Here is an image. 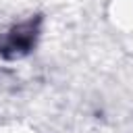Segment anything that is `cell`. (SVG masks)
Returning <instances> with one entry per match:
<instances>
[{
    "instance_id": "obj_1",
    "label": "cell",
    "mask_w": 133,
    "mask_h": 133,
    "mask_svg": "<svg viewBox=\"0 0 133 133\" xmlns=\"http://www.w3.org/2000/svg\"><path fill=\"white\" fill-rule=\"evenodd\" d=\"M37 27H39V19H35V21L31 19V21H25V23L12 27L10 33H6V37L0 46V52L6 58H17V56L27 54L29 48L35 44Z\"/></svg>"
}]
</instances>
